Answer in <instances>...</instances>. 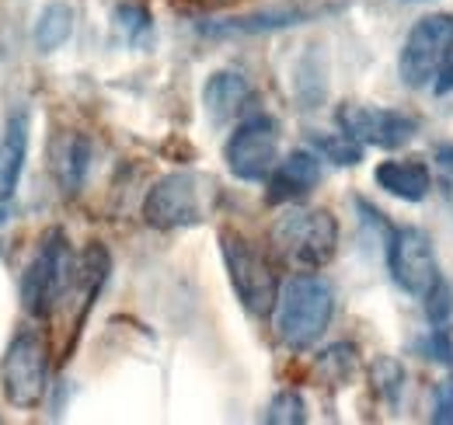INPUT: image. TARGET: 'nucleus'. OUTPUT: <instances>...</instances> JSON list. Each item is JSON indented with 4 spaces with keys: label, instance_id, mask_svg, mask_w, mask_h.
Masks as SVG:
<instances>
[{
    "label": "nucleus",
    "instance_id": "1",
    "mask_svg": "<svg viewBox=\"0 0 453 425\" xmlns=\"http://www.w3.org/2000/svg\"><path fill=\"white\" fill-rule=\"evenodd\" d=\"M332 318H335V290L325 275L296 272L280 286L273 328L289 352H307L328 331Z\"/></svg>",
    "mask_w": 453,
    "mask_h": 425
},
{
    "label": "nucleus",
    "instance_id": "2",
    "mask_svg": "<svg viewBox=\"0 0 453 425\" xmlns=\"http://www.w3.org/2000/svg\"><path fill=\"white\" fill-rule=\"evenodd\" d=\"M269 248L283 266L296 272H318L339 251V220L318 206H286L269 227Z\"/></svg>",
    "mask_w": 453,
    "mask_h": 425
},
{
    "label": "nucleus",
    "instance_id": "3",
    "mask_svg": "<svg viewBox=\"0 0 453 425\" xmlns=\"http://www.w3.org/2000/svg\"><path fill=\"white\" fill-rule=\"evenodd\" d=\"M77 282V262L63 230H50L35 251V259L21 272V307L35 321H46L66 300Z\"/></svg>",
    "mask_w": 453,
    "mask_h": 425
},
{
    "label": "nucleus",
    "instance_id": "4",
    "mask_svg": "<svg viewBox=\"0 0 453 425\" xmlns=\"http://www.w3.org/2000/svg\"><path fill=\"white\" fill-rule=\"evenodd\" d=\"M220 255H224L226 279L251 318H269L280 300V275L265 251H258L244 234L220 230Z\"/></svg>",
    "mask_w": 453,
    "mask_h": 425
},
{
    "label": "nucleus",
    "instance_id": "5",
    "mask_svg": "<svg viewBox=\"0 0 453 425\" xmlns=\"http://www.w3.org/2000/svg\"><path fill=\"white\" fill-rule=\"evenodd\" d=\"M453 63V14H426L408 32L401 53H397V73L404 88L411 91H433L440 73Z\"/></svg>",
    "mask_w": 453,
    "mask_h": 425
},
{
    "label": "nucleus",
    "instance_id": "6",
    "mask_svg": "<svg viewBox=\"0 0 453 425\" xmlns=\"http://www.w3.org/2000/svg\"><path fill=\"white\" fill-rule=\"evenodd\" d=\"M0 387L11 408L32 412L50 387V345L39 331H18L0 359Z\"/></svg>",
    "mask_w": 453,
    "mask_h": 425
},
{
    "label": "nucleus",
    "instance_id": "7",
    "mask_svg": "<svg viewBox=\"0 0 453 425\" xmlns=\"http://www.w3.org/2000/svg\"><path fill=\"white\" fill-rule=\"evenodd\" d=\"M384 241H388V272L395 286L415 300H426L429 290L443 279L433 237L422 227H391Z\"/></svg>",
    "mask_w": 453,
    "mask_h": 425
},
{
    "label": "nucleus",
    "instance_id": "8",
    "mask_svg": "<svg viewBox=\"0 0 453 425\" xmlns=\"http://www.w3.org/2000/svg\"><path fill=\"white\" fill-rule=\"evenodd\" d=\"M224 160L237 182H265L280 164V122L265 112L241 119L226 136Z\"/></svg>",
    "mask_w": 453,
    "mask_h": 425
},
{
    "label": "nucleus",
    "instance_id": "9",
    "mask_svg": "<svg viewBox=\"0 0 453 425\" xmlns=\"http://www.w3.org/2000/svg\"><path fill=\"white\" fill-rule=\"evenodd\" d=\"M143 220L157 230H181L206 220V178L196 171H171L154 182L143 199Z\"/></svg>",
    "mask_w": 453,
    "mask_h": 425
},
{
    "label": "nucleus",
    "instance_id": "10",
    "mask_svg": "<svg viewBox=\"0 0 453 425\" xmlns=\"http://www.w3.org/2000/svg\"><path fill=\"white\" fill-rule=\"evenodd\" d=\"M339 129H345L352 140H359L363 147H380V151H397L404 147L415 129L418 119L397 108H370V105H342L339 108Z\"/></svg>",
    "mask_w": 453,
    "mask_h": 425
},
{
    "label": "nucleus",
    "instance_id": "11",
    "mask_svg": "<svg viewBox=\"0 0 453 425\" xmlns=\"http://www.w3.org/2000/svg\"><path fill=\"white\" fill-rule=\"evenodd\" d=\"M318 182H321V154H314V151H293L265 178V203L289 206V203L303 199L307 192H314Z\"/></svg>",
    "mask_w": 453,
    "mask_h": 425
},
{
    "label": "nucleus",
    "instance_id": "12",
    "mask_svg": "<svg viewBox=\"0 0 453 425\" xmlns=\"http://www.w3.org/2000/svg\"><path fill=\"white\" fill-rule=\"evenodd\" d=\"M251 95H255L251 81L241 70H217V73H210V81L203 88V108L213 126H224L248 108Z\"/></svg>",
    "mask_w": 453,
    "mask_h": 425
},
{
    "label": "nucleus",
    "instance_id": "13",
    "mask_svg": "<svg viewBox=\"0 0 453 425\" xmlns=\"http://www.w3.org/2000/svg\"><path fill=\"white\" fill-rule=\"evenodd\" d=\"M91 140L81 136V133H59L53 140V151H50V164H53V174H57V185L63 196H77L88 182V171H91Z\"/></svg>",
    "mask_w": 453,
    "mask_h": 425
},
{
    "label": "nucleus",
    "instance_id": "14",
    "mask_svg": "<svg viewBox=\"0 0 453 425\" xmlns=\"http://www.w3.org/2000/svg\"><path fill=\"white\" fill-rule=\"evenodd\" d=\"M373 182L395 196L401 203H422L429 192H433V174L426 167V160L418 158H395V160H380L377 171H373Z\"/></svg>",
    "mask_w": 453,
    "mask_h": 425
},
{
    "label": "nucleus",
    "instance_id": "15",
    "mask_svg": "<svg viewBox=\"0 0 453 425\" xmlns=\"http://www.w3.org/2000/svg\"><path fill=\"white\" fill-rule=\"evenodd\" d=\"M28 133H32L28 112H14L7 119V129H4V140H0V199L14 196V189L21 182L25 158H28Z\"/></svg>",
    "mask_w": 453,
    "mask_h": 425
},
{
    "label": "nucleus",
    "instance_id": "16",
    "mask_svg": "<svg viewBox=\"0 0 453 425\" xmlns=\"http://www.w3.org/2000/svg\"><path fill=\"white\" fill-rule=\"evenodd\" d=\"M73 35V7L66 0H50L39 18H35V28H32V39H35V50L39 53H57L59 46H66Z\"/></svg>",
    "mask_w": 453,
    "mask_h": 425
},
{
    "label": "nucleus",
    "instance_id": "17",
    "mask_svg": "<svg viewBox=\"0 0 453 425\" xmlns=\"http://www.w3.org/2000/svg\"><path fill=\"white\" fill-rule=\"evenodd\" d=\"M311 143H314V151L321 158L339 164V167H356L363 160V143L352 140L345 129H339V133H314Z\"/></svg>",
    "mask_w": 453,
    "mask_h": 425
},
{
    "label": "nucleus",
    "instance_id": "18",
    "mask_svg": "<svg viewBox=\"0 0 453 425\" xmlns=\"http://www.w3.org/2000/svg\"><path fill=\"white\" fill-rule=\"evenodd\" d=\"M115 28H119V35L126 39V42H143L147 35H150V11L147 7H140V4H119L115 7Z\"/></svg>",
    "mask_w": 453,
    "mask_h": 425
},
{
    "label": "nucleus",
    "instance_id": "19",
    "mask_svg": "<svg viewBox=\"0 0 453 425\" xmlns=\"http://www.w3.org/2000/svg\"><path fill=\"white\" fill-rule=\"evenodd\" d=\"M265 422H273V425L307 422V405H303V398H300L296 390H280V394L269 401V408H265Z\"/></svg>",
    "mask_w": 453,
    "mask_h": 425
},
{
    "label": "nucleus",
    "instance_id": "20",
    "mask_svg": "<svg viewBox=\"0 0 453 425\" xmlns=\"http://www.w3.org/2000/svg\"><path fill=\"white\" fill-rule=\"evenodd\" d=\"M418 352L433 363H443V367H453V338L447 324H433L426 338H418Z\"/></svg>",
    "mask_w": 453,
    "mask_h": 425
},
{
    "label": "nucleus",
    "instance_id": "21",
    "mask_svg": "<svg viewBox=\"0 0 453 425\" xmlns=\"http://www.w3.org/2000/svg\"><path fill=\"white\" fill-rule=\"evenodd\" d=\"M356 367V349L352 345H332V349H325L321 356H318V370L325 373V376H332L335 383H342L349 373Z\"/></svg>",
    "mask_w": 453,
    "mask_h": 425
},
{
    "label": "nucleus",
    "instance_id": "22",
    "mask_svg": "<svg viewBox=\"0 0 453 425\" xmlns=\"http://www.w3.org/2000/svg\"><path fill=\"white\" fill-rule=\"evenodd\" d=\"M426 304V314H429V321L433 324H450L453 318V290L447 279H440L433 290H429V297L422 300Z\"/></svg>",
    "mask_w": 453,
    "mask_h": 425
},
{
    "label": "nucleus",
    "instance_id": "23",
    "mask_svg": "<svg viewBox=\"0 0 453 425\" xmlns=\"http://www.w3.org/2000/svg\"><path fill=\"white\" fill-rule=\"evenodd\" d=\"M433 422L453 425V380L436 383V390H433Z\"/></svg>",
    "mask_w": 453,
    "mask_h": 425
},
{
    "label": "nucleus",
    "instance_id": "24",
    "mask_svg": "<svg viewBox=\"0 0 453 425\" xmlns=\"http://www.w3.org/2000/svg\"><path fill=\"white\" fill-rule=\"evenodd\" d=\"M373 380H377V387H384V390L395 398L397 390H401V383H404V370L397 367L395 359H380V363L373 367Z\"/></svg>",
    "mask_w": 453,
    "mask_h": 425
},
{
    "label": "nucleus",
    "instance_id": "25",
    "mask_svg": "<svg viewBox=\"0 0 453 425\" xmlns=\"http://www.w3.org/2000/svg\"><path fill=\"white\" fill-rule=\"evenodd\" d=\"M196 4H203V7H226V4H234V0H196Z\"/></svg>",
    "mask_w": 453,
    "mask_h": 425
},
{
    "label": "nucleus",
    "instance_id": "26",
    "mask_svg": "<svg viewBox=\"0 0 453 425\" xmlns=\"http://www.w3.org/2000/svg\"><path fill=\"white\" fill-rule=\"evenodd\" d=\"M4 220H7V212H4V210H0V223H4Z\"/></svg>",
    "mask_w": 453,
    "mask_h": 425
}]
</instances>
